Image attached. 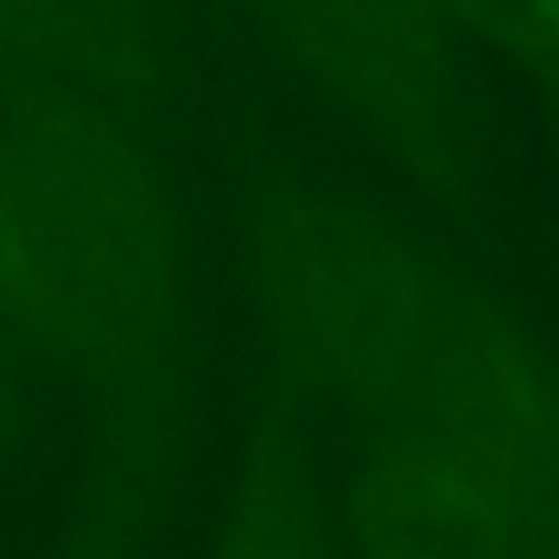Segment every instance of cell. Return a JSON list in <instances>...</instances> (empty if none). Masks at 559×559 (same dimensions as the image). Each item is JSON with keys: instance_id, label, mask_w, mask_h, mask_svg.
Segmentation results:
<instances>
[{"instance_id": "obj_1", "label": "cell", "mask_w": 559, "mask_h": 559, "mask_svg": "<svg viewBox=\"0 0 559 559\" xmlns=\"http://www.w3.org/2000/svg\"><path fill=\"white\" fill-rule=\"evenodd\" d=\"M338 118L413 173H456L466 143L462 45L442 0H236Z\"/></svg>"}, {"instance_id": "obj_2", "label": "cell", "mask_w": 559, "mask_h": 559, "mask_svg": "<svg viewBox=\"0 0 559 559\" xmlns=\"http://www.w3.org/2000/svg\"><path fill=\"white\" fill-rule=\"evenodd\" d=\"M442 15L456 45L559 118V0H442Z\"/></svg>"}]
</instances>
